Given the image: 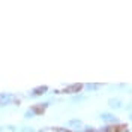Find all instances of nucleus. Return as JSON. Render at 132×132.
<instances>
[{
  "label": "nucleus",
  "instance_id": "20e7f679",
  "mask_svg": "<svg viewBox=\"0 0 132 132\" xmlns=\"http://www.w3.org/2000/svg\"><path fill=\"white\" fill-rule=\"evenodd\" d=\"M45 90H47V86H44V87H38V89H35V93H36V95H41V93H44Z\"/></svg>",
  "mask_w": 132,
  "mask_h": 132
},
{
  "label": "nucleus",
  "instance_id": "f257e3e1",
  "mask_svg": "<svg viewBox=\"0 0 132 132\" xmlns=\"http://www.w3.org/2000/svg\"><path fill=\"white\" fill-rule=\"evenodd\" d=\"M128 129L125 125H119V126H110L107 128V132H125Z\"/></svg>",
  "mask_w": 132,
  "mask_h": 132
},
{
  "label": "nucleus",
  "instance_id": "7ed1b4c3",
  "mask_svg": "<svg viewBox=\"0 0 132 132\" xmlns=\"http://www.w3.org/2000/svg\"><path fill=\"white\" fill-rule=\"evenodd\" d=\"M33 111L36 113V114H42L44 111H45V107L42 105V107H33Z\"/></svg>",
  "mask_w": 132,
  "mask_h": 132
},
{
  "label": "nucleus",
  "instance_id": "f03ea898",
  "mask_svg": "<svg viewBox=\"0 0 132 132\" xmlns=\"http://www.w3.org/2000/svg\"><path fill=\"white\" fill-rule=\"evenodd\" d=\"M82 89V84H72L69 87H66V93H75V92H80Z\"/></svg>",
  "mask_w": 132,
  "mask_h": 132
}]
</instances>
